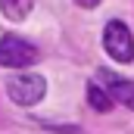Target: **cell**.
Masks as SVG:
<instances>
[{
  "label": "cell",
  "instance_id": "cell-7",
  "mask_svg": "<svg viewBox=\"0 0 134 134\" xmlns=\"http://www.w3.org/2000/svg\"><path fill=\"white\" fill-rule=\"evenodd\" d=\"M75 3H78V6H84V9H91V6H97L100 0H75Z\"/></svg>",
  "mask_w": 134,
  "mask_h": 134
},
{
  "label": "cell",
  "instance_id": "cell-6",
  "mask_svg": "<svg viewBox=\"0 0 134 134\" xmlns=\"http://www.w3.org/2000/svg\"><path fill=\"white\" fill-rule=\"evenodd\" d=\"M87 103H91L97 112H109V109H112V97H109L103 87H97V84H87Z\"/></svg>",
  "mask_w": 134,
  "mask_h": 134
},
{
  "label": "cell",
  "instance_id": "cell-5",
  "mask_svg": "<svg viewBox=\"0 0 134 134\" xmlns=\"http://www.w3.org/2000/svg\"><path fill=\"white\" fill-rule=\"evenodd\" d=\"M34 0H0V9H3V16L6 19H13V22H22L28 13H31Z\"/></svg>",
  "mask_w": 134,
  "mask_h": 134
},
{
  "label": "cell",
  "instance_id": "cell-4",
  "mask_svg": "<svg viewBox=\"0 0 134 134\" xmlns=\"http://www.w3.org/2000/svg\"><path fill=\"white\" fill-rule=\"evenodd\" d=\"M109 97H112V100H119V103H125V106L134 112V81L112 78V84H109Z\"/></svg>",
  "mask_w": 134,
  "mask_h": 134
},
{
  "label": "cell",
  "instance_id": "cell-2",
  "mask_svg": "<svg viewBox=\"0 0 134 134\" xmlns=\"http://www.w3.org/2000/svg\"><path fill=\"white\" fill-rule=\"evenodd\" d=\"M103 47L115 63H131L134 59V37L125 28V22H109L103 31Z\"/></svg>",
  "mask_w": 134,
  "mask_h": 134
},
{
  "label": "cell",
  "instance_id": "cell-1",
  "mask_svg": "<svg viewBox=\"0 0 134 134\" xmlns=\"http://www.w3.org/2000/svg\"><path fill=\"white\" fill-rule=\"evenodd\" d=\"M44 91H47V81L41 75H13L6 81L9 100L19 103V106H34V103L44 97Z\"/></svg>",
  "mask_w": 134,
  "mask_h": 134
},
{
  "label": "cell",
  "instance_id": "cell-3",
  "mask_svg": "<svg viewBox=\"0 0 134 134\" xmlns=\"http://www.w3.org/2000/svg\"><path fill=\"white\" fill-rule=\"evenodd\" d=\"M34 59H37V50H34L28 41L13 37V34L0 37V66H6V69H25V66H31Z\"/></svg>",
  "mask_w": 134,
  "mask_h": 134
}]
</instances>
